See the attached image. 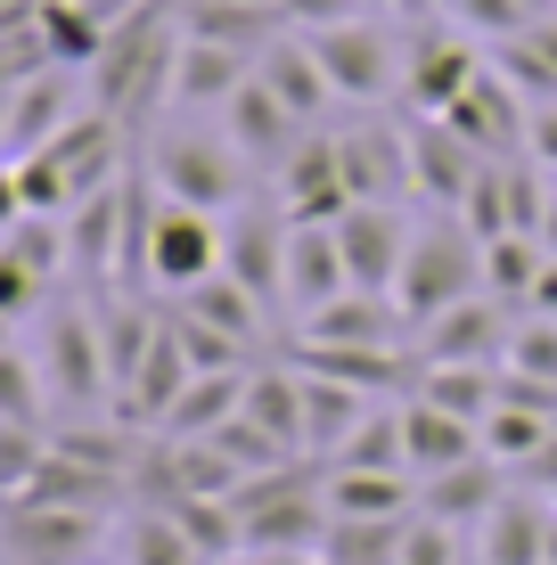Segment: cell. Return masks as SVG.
Listing matches in <instances>:
<instances>
[{
    "label": "cell",
    "instance_id": "obj_1",
    "mask_svg": "<svg viewBox=\"0 0 557 565\" xmlns=\"http://www.w3.org/2000/svg\"><path fill=\"white\" fill-rule=\"evenodd\" d=\"M172 66H181V0H140L107 25V50L90 57V107H107L124 131H140L157 107H172Z\"/></svg>",
    "mask_w": 557,
    "mask_h": 565
},
{
    "label": "cell",
    "instance_id": "obj_2",
    "mask_svg": "<svg viewBox=\"0 0 557 565\" xmlns=\"http://www.w3.org/2000/svg\"><path fill=\"white\" fill-rule=\"evenodd\" d=\"M140 172H148L157 198L197 205V213H238L246 198H255V164L229 148L222 124H197V115H172V124L148 131Z\"/></svg>",
    "mask_w": 557,
    "mask_h": 565
},
{
    "label": "cell",
    "instance_id": "obj_3",
    "mask_svg": "<svg viewBox=\"0 0 557 565\" xmlns=\"http://www.w3.org/2000/svg\"><path fill=\"white\" fill-rule=\"evenodd\" d=\"M484 296V238H475L459 213H427L410 222V246H401V279H394V303L410 328H427L435 311Z\"/></svg>",
    "mask_w": 557,
    "mask_h": 565
},
{
    "label": "cell",
    "instance_id": "obj_4",
    "mask_svg": "<svg viewBox=\"0 0 557 565\" xmlns=\"http://www.w3.org/2000/svg\"><path fill=\"white\" fill-rule=\"evenodd\" d=\"M229 516H238V550H320L329 533V492H320L312 459L263 467L229 492Z\"/></svg>",
    "mask_w": 557,
    "mask_h": 565
},
{
    "label": "cell",
    "instance_id": "obj_5",
    "mask_svg": "<svg viewBox=\"0 0 557 565\" xmlns=\"http://www.w3.org/2000/svg\"><path fill=\"white\" fill-rule=\"evenodd\" d=\"M303 42H312L320 74H329L336 107H377V99L401 90V33L377 9L344 17V25H320V33H303Z\"/></svg>",
    "mask_w": 557,
    "mask_h": 565
},
{
    "label": "cell",
    "instance_id": "obj_6",
    "mask_svg": "<svg viewBox=\"0 0 557 565\" xmlns=\"http://www.w3.org/2000/svg\"><path fill=\"white\" fill-rule=\"evenodd\" d=\"M222 270V213L148 198V230H140V287H164V296H189L197 279Z\"/></svg>",
    "mask_w": 557,
    "mask_h": 565
},
{
    "label": "cell",
    "instance_id": "obj_7",
    "mask_svg": "<svg viewBox=\"0 0 557 565\" xmlns=\"http://www.w3.org/2000/svg\"><path fill=\"white\" fill-rule=\"evenodd\" d=\"M33 361H42L57 411H99V402H115L107 344H99V311L57 303V311H50V328H42V353H33Z\"/></svg>",
    "mask_w": 557,
    "mask_h": 565
},
{
    "label": "cell",
    "instance_id": "obj_8",
    "mask_svg": "<svg viewBox=\"0 0 557 565\" xmlns=\"http://www.w3.org/2000/svg\"><path fill=\"white\" fill-rule=\"evenodd\" d=\"M99 509H57V500H0V557L9 565H83L99 550Z\"/></svg>",
    "mask_w": 557,
    "mask_h": 565
},
{
    "label": "cell",
    "instance_id": "obj_9",
    "mask_svg": "<svg viewBox=\"0 0 557 565\" xmlns=\"http://www.w3.org/2000/svg\"><path fill=\"white\" fill-rule=\"evenodd\" d=\"M410 361L418 369H501L508 353V337H516V311L501 296H468V303H451V311H435L427 328H410Z\"/></svg>",
    "mask_w": 557,
    "mask_h": 565
},
{
    "label": "cell",
    "instance_id": "obj_10",
    "mask_svg": "<svg viewBox=\"0 0 557 565\" xmlns=\"http://www.w3.org/2000/svg\"><path fill=\"white\" fill-rule=\"evenodd\" d=\"M287 213L271 198H246L238 213H222V270L238 287H255L271 311H287Z\"/></svg>",
    "mask_w": 557,
    "mask_h": 565
},
{
    "label": "cell",
    "instance_id": "obj_11",
    "mask_svg": "<svg viewBox=\"0 0 557 565\" xmlns=\"http://www.w3.org/2000/svg\"><path fill=\"white\" fill-rule=\"evenodd\" d=\"M484 66H492V50L475 42V33L427 25L418 42H401V99H410V115H443Z\"/></svg>",
    "mask_w": 557,
    "mask_h": 565
},
{
    "label": "cell",
    "instance_id": "obj_12",
    "mask_svg": "<svg viewBox=\"0 0 557 565\" xmlns=\"http://www.w3.org/2000/svg\"><path fill=\"white\" fill-rule=\"evenodd\" d=\"M401 148H410V198L427 213H459L468 189H475V172L492 164V156H475L459 140L443 115H410V124H401Z\"/></svg>",
    "mask_w": 557,
    "mask_h": 565
},
{
    "label": "cell",
    "instance_id": "obj_13",
    "mask_svg": "<svg viewBox=\"0 0 557 565\" xmlns=\"http://www.w3.org/2000/svg\"><path fill=\"white\" fill-rule=\"evenodd\" d=\"M271 205L287 213V222H336L344 205H353V189H344V164H336V131H303V148L287 156V164L271 172Z\"/></svg>",
    "mask_w": 557,
    "mask_h": 565
},
{
    "label": "cell",
    "instance_id": "obj_14",
    "mask_svg": "<svg viewBox=\"0 0 557 565\" xmlns=\"http://www.w3.org/2000/svg\"><path fill=\"white\" fill-rule=\"evenodd\" d=\"M329 230H336L344 279L369 287V296H394V279H401V246H410V222H401L394 205H344Z\"/></svg>",
    "mask_w": 557,
    "mask_h": 565
},
{
    "label": "cell",
    "instance_id": "obj_15",
    "mask_svg": "<svg viewBox=\"0 0 557 565\" xmlns=\"http://www.w3.org/2000/svg\"><path fill=\"white\" fill-rule=\"evenodd\" d=\"M336 164H344L353 205H394L401 189H410V148H401V124H377V115H361V124L336 131Z\"/></svg>",
    "mask_w": 557,
    "mask_h": 565
},
{
    "label": "cell",
    "instance_id": "obj_16",
    "mask_svg": "<svg viewBox=\"0 0 557 565\" xmlns=\"http://www.w3.org/2000/svg\"><path fill=\"white\" fill-rule=\"evenodd\" d=\"M410 337V320H401L394 296H369V287H344L336 303L303 311L296 320V344H353V353H386V344Z\"/></svg>",
    "mask_w": 557,
    "mask_h": 565
},
{
    "label": "cell",
    "instance_id": "obj_17",
    "mask_svg": "<svg viewBox=\"0 0 557 565\" xmlns=\"http://www.w3.org/2000/svg\"><path fill=\"white\" fill-rule=\"evenodd\" d=\"M189 377H197V361L181 353V328H172V311H164L157 344L140 353V369H131V385L115 394V418H124V426H140V435H157V426L172 418V402L189 394Z\"/></svg>",
    "mask_w": 557,
    "mask_h": 565
},
{
    "label": "cell",
    "instance_id": "obj_18",
    "mask_svg": "<svg viewBox=\"0 0 557 565\" xmlns=\"http://www.w3.org/2000/svg\"><path fill=\"white\" fill-rule=\"evenodd\" d=\"M222 131H229V148H238L246 164H255V181H271L287 156L303 148V131H312V124H296V115H287V107L271 99V90H263L255 74H246V90L222 107Z\"/></svg>",
    "mask_w": 557,
    "mask_h": 565
},
{
    "label": "cell",
    "instance_id": "obj_19",
    "mask_svg": "<svg viewBox=\"0 0 557 565\" xmlns=\"http://www.w3.org/2000/svg\"><path fill=\"white\" fill-rule=\"evenodd\" d=\"M525 115H533V107L516 99V90H508L492 66H484V74H475V83L443 107V124H451L475 156H525Z\"/></svg>",
    "mask_w": 557,
    "mask_h": 565
},
{
    "label": "cell",
    "instance_id": "obj_20",
    "mask_svg": "<svg viewBox=\"0 0 557 565\" xmlns=\"http://www.w3.org/2000/svg\"><path fill=\"white\" fill-rule=\"evenodd\" d=\"M516 492V476L492 451H475V459H459V467H443V476H427L418 483V509L427 516H443V524H459V533H475L501 500Z\"/></svg>",
    "mask_w": 557,
    "mask_h": 565
},
{
    "label": "cell",
    "instance_id": "obj_21",
    "mask_svg": "<svg viewBox=\"0 0 557 565\" xmlns=\"http://www.w3.org/2000/svg\"><path fill=\"white\" fill-rule=\"evenodd\" d=\"M255 74V50H222L181 33V66H172V115H222Z\"/></svg>",
    "mask_w": 557,
    "mask_h": 565
},
{
    "label": "cell",
    "instance_id": "obj_22",
    "mask_svg": "<svg viewBox=\"0 0 557 565\" xmlns=\"http://www.w3.org/2000/svg\"><path fill=\"white\" fill-rule=\"evenodd\" d=\"M549 533H557V500L508 492L475 524V565H549Z\"/></svg>",
    "mask_w": 557,
    "mask_h": 565
},
{
    "label": "cell",
    "instance_id": "obj_23",
    "mask_svg": "<svg viewBox=\"0 0 557 565\" xmlns=\"http://www.w3.org/2000/svg\"><path fill=\"white\" fill-rule=\"evenodd\" d=\"M83 107H90V99L74 90V66H42L33 83H17V90H9V156L50 148Z\"/></svg>",
    "mask_w": 557,
    "mask_h": 565
},
{
    "label": "cell",
    "instance_id": "obj_24",
    "mask_svg": "<svg viewBox=\"0 0 557 565\" xmlns=\"http://www.w3.org/2000/svg\"><path fill=\"white\" fill-rule=\"evenodd\" d=\"M255 83L271 90L296 124H312V131L329 124V107H336V90H329V74H320V57H312V42H303V33H279V42L255 57Z\"/></svg>",
    "mask_w": 557,
    "mask_h": 565
},
{
    "label": "cell",
    "instance_id": "obj_25",
    "mask_svg": "<svg viewBox=\"0 0 557 565\" xmlns=\"http://www.w3.org/2000/svg\"><path fill=\"white\" fill-rule=\"evenodd\" d=\"M475 451H484V435H475L468 418L435 411L427 394H401V467H410L418 483L443 476V467H459V459H475Z\"/></svg>",
    "mask_w": 557,
    "mask_h": 565
},
{
    "label": "cell",
    "instance_id": "obj_26",
    "mask_svg": "<svg viewBox=\"0 0 557 565\" xmlns=\"http://www.w3.org/2000/svg\"><path fill=\"white\" fill-rule=\"evenodd\" d=\"M238 418L255 426V435H271L287 459H303V369L296 361H263L246 369V402Z\"/></svg>",
    "mask_w": 557,
    "mask_h": 565
},
{
    "label": "cell",
    "instance_id": "obj_27",
    "mask_svg": "<svg viewBox=\"0 0 557 565\" xmlns=\"http://www.w3.org/2000/svg\"><path fill=\"white\" fill-rule=\"evenodd\" d=\"M172 311H181V320H197V328H214V337H229V344H246V353H255L263 328H271V303H263L255 287H238L229 270L197 279L189 296H172Z\"/></svg>",
    "mask_w": 557,
    "mask_h": 565
},
{
    "label": "cell",
    "instance_id": "obj_28",
    "mask_svg": "<svg viewBox=\"0 0 557 565\" xmlns=\"http://www.w3.org/2000/svg\"><path fill=\"white\" fill-rule=\"evenodd\" d=\"M344 255H336V230L329 222H303V230H287V311H320V303H336L344 296Z\"/></svg>",
    "mask_w": 557,
    "mask_h": 565
},
{
    "label": "cell",
    "instance_id": "obj_29",
    "mask_svg": "<svg viewBox=\"0 0 557 565\" xmlns=\"http://www.w3.org/2000/svg\"><path fill=\"white\" fill-rule=\"evenodd\" d=\"M369 411H377V394H361V385H344V377H312V369H303V459L320 467L336 443H353Z\"/></svg>",
    "mask_w": 557,
    "mask_h": 565
},
{
    "label": "cell",
    "instance_id": "obj_30",
    "mask_svg": "<svg viewBox=\"0 0 557 565\" xmlns=\"http://www.w3.org/2000/svg\"><path fill=\"white\" fill-rule=\"evenodd\" d=\"M329 516H410L418 509V476H377V467H320Z\"/></svg>",
    "mask_w": 557,
    "mask_h": 565
},
{
    "label": "cell",
    "instance_id": "obj_31",
    "mask_svg": "<svg viewBox=\"0 0 557 565\" xmlns=\"http://www.w3.org/2000/svg\"><path fill=\"white\" fill-rule=\"evenodd\" d=\"M115 557H124V565H205V550L181 533V516H172V509H148V500L115 524Z\"/></svg>",
    "mask_w": 557,
    "mask_h": 565
},
{
    "label": "cell",
    "instance_id": "obj_32",
    "mask_svg": "<svg viewBox=\"0 0 557 565\" xmlns=\"http://www.w3.org/2000/svg\"><path fill=\"white\" fill-rule=\"evenodd\" d=\"M542 263H549V246L525 238V230H508V238H484V296H501L508 311H525L533 287H542Z\"/></svg>",
    "mask_w": 557,
    "mask_h": 565
},
{
    "label": "cell",
    "instance_id": "obj_33",
    "mask_svg": "<svg viewBox=\"0 0 557 565\" xmlns=\"http://www.w3.org/2000/svg\"><path fill=\"white\" fill-rule=\"evenodd\" d=\"M410 516H329V533H320V565H394L401 524H410Z\"/></svg>",
    "mask_w": 557,
    "mask_h": 565
},
{
    "label": "cell",
    "instance_id": "obj_34",
    "mask_svg": "<svg viewBox=\"0 0 557 565\" xmlns=\"http://www.w3.org/2000/svg\"><path fill=\"white\" fill-rule=\"evenodd\" d=\"M475 435H484V451L508 467V476H525L533 459L549 451V435H557V418L549 411H516V402H492V418L475 426Z\"/></svg>",
    "mask_w": 557,
    "mask_h": 565
},
{
    "label": "cell",
    "instance_id": "obj_35",
    "mask_svg": "<svg viewBox=\"0 0 557 565\" xmlns=\"http://www.w3.org/2000/svg\"><path fill=\"white\" fill-rule=\"evenodd\" d=\"M410 394H427L435 411H451V418L484 426V418H492V402H501V369H418Z\"/></svg>",
    "mask_w": 557,
    "mask_h": 565
},
{
    "label": "cell",
    "instance_id": "obj_36",
    "mask_svg": "<svg viewBox=\"0 0 557 565\" xmlns=\"http://www.w3.org/2000/svg\"><path fill=\"white\" fill-rule=\"evenodd\" d=\"M320 467H377V476H410V467H401V402H377V411L361 418V435L336 443Z\"/></svg>",
    "mask_w": 557,
    "mask_h": 565
},
{
    "label": "cell",
    "instance_id": "obj_37",
    "mask_svg": "<svg viewBox=\"0 0 557 565\" xmlns=\"http://www.w3.org/2000/svg\"><path fill=\"white\" fill-rule=\"evenodd\" d=\"M42 411H50L42 361H33L25 344H9V353H0V426H42Z\"/></svg>",
    "mask_w": 557,
    "mask_h": 565
},
{
    "label": "cell",
    "instance_id": "obj_38",
    "mask_svg": "<svg viewBox=\"0 0 557 565\" xmlns=\"http://www.w3.org/2000/svg\"><path fill=\"white\" fill-rule=\"evenodd\" d=\"M468 557H475L468 533H459V524H443V516H427V509L401 524V550H394V565H468Z\"/></svg>",
    "mask_w": 557,
    "mask_h": 565
},
{
    "label": "cell",
    "instance_id": "obj_39",
    "mask_svg": "<svg viewBox=\"0 0 557 565\" xmlns=\"http://www.w3.org/2000/svg\"><path fill=\"white\" fill-rule=\"evenodd\" d=\"M501 369H516V377H542V385H557V320H542V311H516V337H508Z\"/></svg>",
    "mask_w": 557,
    "mask_h": 565
},
{
    "label": "cell",
    "instance_id": "obj_40",
    "mask_svg": "<svg viewBox=\"0 0 557 565\" xmlns=\"http://www.w3.org/2000/svg\"><path fill=\"white\" fill-rule=\"evenodd\" d=\"M443 9H451L459 33H475V42H516V33L533 25L525 0H443Z\"/></svg>",
    "mask_w": 557,
    "mask_h": 565
},
{
    "label": "cell",
    "instance_id": "obj_41",
    "mask_svg": "<svg viewBox=\"0 0 557 565\" xmlns=\"http://www.w3.org/2000/svg\"><path fill=\"white\" fill-rule=\"evenodd\" d=\"M42 303H50V279H42L25 255H9V246H0V311H9V320H25V311H42Z\"/></svg>",
    "mask_w": 557,
    "mask_h": 565
},
{
    "label": "cell",
    "instance_id": "obj_42",
    "mask_svg": "<svg viewBox=\"0 0 557 565\" xmlns=\"http://www.w3.org/2000/svg\"><path fill=\"white\" fill-rule=\"evenodd\" d=\"M172 328H181V353L197 361V369H246V361H255V353H246V344H229V337H214V328L181 320V311H172Z\"/></svg>",
    "mask_w": 557,
    "mask_h": 565
},
{
    "label": "cell",
    "instance_id": "obj_43",
    "mask_svg": "<svg viewBox=\"0 0 557 565\" xmlns=\"http://www.w3.org/2000/svg\"><path fill=\"white\" fill-rule=\"evenodd\" d=\"M279 17L296 33H320V25H344V17H361V0H279Z\"/></svg>",
    "mask_w": 557,
    "mask_h": 565
},
{
    "label": "cell",
    "instance_id": "obj_44",
    "mask_svg": "<svg viewBox=\"0 0 557 565\" xmlns=\"http://www.w3.org/2000/svg\"><path fill=\"white\" fill-rule=\"evenodd\" d=\"M525 156H533L542 172H557V99L525 115Z\"/></svg>",
    "mask_w": 557,
    "mask_h": 565
},
{
    "label": "cell",
    "instance_id": "obj_45",
    "mask_svg": "<svg viewBox=\"0 0 557 565\" xmlns=\"http://www.w3.org/2000/svg\"><path fill=\"white\" fill-rule=\"evenodd\" d=\"M25 222V189H17V164H0V238Z\"/></svg>",
    "mask_w": 557,
    "mask_h": 565
},
{
    "label": "cell",
    "instance_id": "obj_46",
    "mask_svg": "<svg viewBox=\"0 0 557 565\" xmlns=\"http://www.w3.org/2000/svg\"><path fill=\"white\" fill-rule=\"evenodd\" d=\"M222 565H320V550H238Z\"/></svg>",
    "mask_w": 557,
    "mask_h": 565
},
{
    "label": "cell",
    "instance_id": "obj_47",
    "mask_svg": "<svg viewBox=\"0 0 557 565\" xmlns=\"http://www.w3.org/2000/svg\"><path fill=\"white\" fill-rule=\"evenodd\" d=\"M525 311H542V320H557V255L542 263V287H533V303Z\"/></svg>",
    "mask_w": 557,
    "mask_h": 565
},
{
    "label": "cell",
    "instance_id": "obj_48",
    "mask_svg": "<svg viewBox=\"0 0 557 565\" xmlns=\"http://www.w3.org/2000/svg\"><path fill=\"white\" fill-rule=\"evenodd\" d=\"M0 164H9V90H0Z\"/></svg>",
    "mask_w": 557,
    "mask_h": 565
},
{
    "label": "cell",
    "instance_id": "obj_49",
    "mask_svg": "<svg viewBox=\"0 0 557 565\" xmlns=\"http://www.w3.org/2000/svg\"><path fill=\"white\" fill-rule=\"evenodd\" d=\"M9 344H17V320H9V311H0V353H9Z\"/></svg>",
    "mask_w": 557,
    "mask_h": 565
},
{
    "label": "cell",
    "instance_id": "obj_50",
    "mask_svg": "<svg viewBox=\"0 0 557 565\" xmlns=\"http://www.w3.org/2000/svg\"><path fill=\"white\" fill-rule=\"evenodd\" d=\"M549 189H557V172H549Z\"/></svg>",
    "mask_w": 557,
    "mask_h": 565
},
{
    "label": "cell",
    "instance_id": "obj_51",
    "mask_svg": "<svg viewBox=\"0 0 557 565\" xmlns=\"http://www.w3.org/2000/svg\"><path fill=\"white\" fill-rule=\"evenodd\" d=\"M271 9H279V0H271Z\"/></svg>",
    "mask_w": 557,
    "mask_h": 565
},
{
    "label": "cell",
    "instance_id": "obj_52",
    "mask_svg": "<svg viewBox=\"0 0 557 565\" xmlns=\"http://www.w3.org/2000/svg\"><path fill=\"white\" fill-rule=\"evenodd\" d=\"M468 565H475V557H468Z\"/></svg>",
    "mask_w": 557,
    "mask_h": 565
}]
</instances>
